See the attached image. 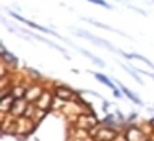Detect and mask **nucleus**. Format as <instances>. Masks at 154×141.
Masks as SVG:
<instances>
[{
	"instance_id": "obj_3",
	"label": "nucleus",
	"mask_w": 154,
	"mask_h": 141,
	"mask_svg": "<svg viewBox=\"0 0 154 141\" xmlns=\"http://www.w3.org/2000/svg\"><path fill=\"white\" fill-rule=\"evenodd\" d=\"M122 90L124 92V93H126V96H127V97H130V99H131V100H133L134 103H137V104H141V100L138 99V97L136 96V94H133V92H130V90L127 89V87L122 86Z\"/></svg>"
},
{
	"instance_id": "obj_2",
	"label": "nucleus",
	"mask_w": 154,
	"mask_h": 141,
	"mask_svg": "<svg viewBox=\"0 0 154 141\" xmlns=\"http://www.w3.org/2000/svg\"><path fill=\"white\" fill-rule=\"evenodd\" d=\"M11 16L14 17V18H17V20H20V21H23V23L28 24L30 27H32V28H37V30H41V31H45V32H51V34H54L55 37H58V34H55V32H52L51 30H48V28H45V27H41V25H38V24L32 23V21H28V20H25V18H23V17H20L18 14H14V13H11ZM59 38V37H58Z\"/></svg>"
},
{
	"instance_id": "obj_8",
	"label": "nucleus",
	"mask_w": 154,
	"mask_h": 141,
	"mask_svg": "<svg viewBox=\"0 0 154 141\" xmlns=\"http://www.w3.org/2000/svg\"><path fill=\"white\" fill-rule=\"evenodd\" d=\"M114 96H116V97H120L122 94H120V92H117V90H114Z\"/></svg>"
},
{
	"instance_id": "obj_6",
	"label": "nucleus",
	"mask_w": 154,
	"mask_h": 141,
	"mask_svg": "<svg viewBox=\"0 0 154 141\" xmlns=\"http://www.w3.org/2000/svg\"><path fill=\"white\" fill-rule=\"evenodd\" d=\"M1 55H3V58H7V61L10 62H16V56H13L11 54H8L7 51H4V47H3V44H1Z\"/></svg>"
},
{
	"instance_id": "obj_1",
	"label": "nucleus",
	"mask_w": 154,
	"mask_h": 141,
	"mask_svg": "<svg viewBox=\"0 0 154 141\" xmlns=\"http://www.w3.org/2000/svg\"><path fill=\"white\" fill-rule=\"evenodd\" d=\"M78 34H81V35H83V37H86V38L90 39V41H92L93 44H97V45H105V47H107L109 49H110V51H114V52H116V49H114V48L112 47V45H110L109 42H106V41H103V39H97V38H95V37H93L92 34H89L88 31L79 30V31H78Z\"/></svg>"
},
{
	"instance_id": "obj_4",
	"label": "nucleus",
	"mask_w": 154,
	"mask_h": 141,
	"mask_svg": "<svg viewBox=\"0 0 154 141\" xmlns=\"http://www.w3.org/2000/svg\"><path fill=\"white\" fill-rule=\"evenodd\" d=\"M95 76H96V79H99V80H100L102 83H105V85H107L109 87H112V89H114V85H113V83H112V82H110L109 79L106 78V76H103L102 73H95Z\"/></svg>"
},
{
	"instance_id": "obj_7",
	"label": "nucleus",
	"mask_w": 154,
	"mask_h": 141,
	"mask_svg": "<svg viewBox=\"0 0 154 141\" xmlns=\"http://www.w3.org/2000/svg\"><path fill=\"white\" fill-rule=\"evenodd\" d=\"M89 1H92V3H95V4H100V6H103V7L110 8V6H109L107 3H105L103 0H89Z\"/></svg>"
},
{
	"instance_id": "obj_5",
	"label": "nucleus",
	"mask_w": 154,
	"mask_h": 141,
	"mask_svg": "<svg viewBox=\"0 0 154 141\" xmlns=\"http://www.w3.org/2000/svg\"><path fill=\"white\" fill-rule=\"evenodd\" d=\"M78 49H79V48H78ZM79 51H81L82 54L88 55V56H89L90 59H92V61H93V62H95V63H97L99 66H103V65H105V63H103V62H102V61H100V59H99V58H96L95 55H92V54H90V52H88V51H83V49H79Z\"/></svg>"
}]
</instances>
